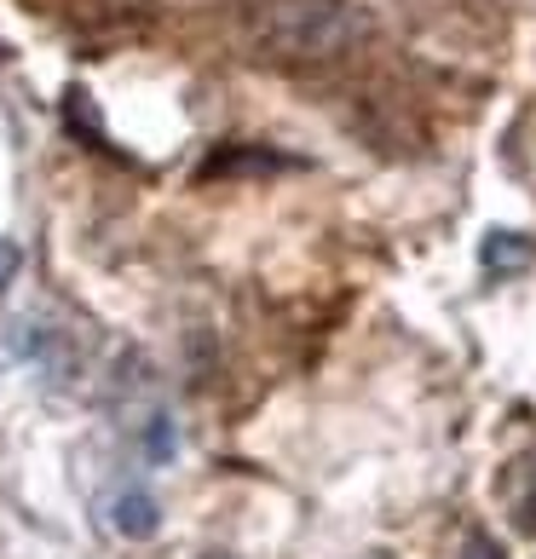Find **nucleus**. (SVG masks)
Returning a JSON list of instances; mask_svg holds the SVG:
<instances>
[{"mask_svg": "<svg viewBox=\"0 0 536 559\" xmlns=\"http://www.w3.org/2000/svg\"><path fill=\"white\" fill-rule=\"evenodd\" d=\"M462 559H502V543H490V536H467Z\"/></svg>", "mask_w": 536, "mask_h": 559, "instance_id": "obj_4", "label": "nucleus"}, {"mask_svg": "<svg viewBox=\"0 0 536 559\" xmlns=\"http://www.w3.org/2000/svg\"><path fill=\"white\" fill-rule=\"evenodd\" d=\"M12 272H17V248H12V242H0V288L12 283Z\"/></svg>", "mask_w": 536, "mask_h": 559, "instance_id": "obj_5", "label": "nucleus"}, {"mask_svg": "<svg viewBox=\"0 0 536 559\" xmlns=\"http://www.w3.org/2000/svg\"><path fill=\"white\" fill-rule=\"evenodd\" d=\"M110 525L128 536V543H144V536H156L162 531V508H156V496H144V490H121L116 502H110Z\"/></svg>", "mask_w": 536, "mask_h": 559, "instance_id": "obj_2", "label": "nucleus"}, {"mask_svg": "<svg viewBox=\"0 0 536 559\" xmlns=\"http://www.w3.org/2000/svg\"><path fill=\"white\" fill-rule=\"evenodd\" d=\"M376 35V17L358 0H265L254 12V40L277 58H306V64H329V58L364 47Z\"/></svg>", "mask_w": 536, "mask_h": 559, "instance_id": "obj_1", "label": "nucleus"}, {"mask_svg": "<svg viewBox=\"0 0 536 559\" xmlns=\"http://www.w3.org/2000/svg\"><path fill=\"white\" fill-rule=\"evenodd\" d=\"M485 265H490V272H525V265H531V242L520 231H490L485 237Z\"/></svg>", "mask_w": 536, "mask_h": 559, "instance_id": "obj_3", "label": "nucleus"}, {"mask_svg": "<svg viewBox=\"0 0 536 559\" xmlns=\"http://www.w3.org/2000/svg\"><path fill=\"white\" fill-rule=\"evenodd\" d=\"M202 559H237V554H225V548H214V554H202Z\"/></svg>", "mask_w": 536, "mask_h": 559, "instance_id": "obj_6", "label": "nucleus"}, {"mask_svg": "<svg viewBox=\"0 0 536 559\" xmlns=\"http://www.w3.org/2000/svg\"><path fill=\"white\" fill-rule=\"evenodd\" d=\"M364 559H386V554H364Z\"/></svg>", "mask_w": 536, "mask_h": 559, "instance_id": "obj_7", "label": "nucleus"}]
</instances>
